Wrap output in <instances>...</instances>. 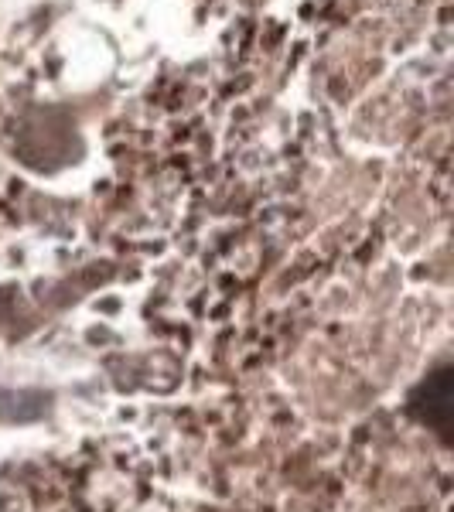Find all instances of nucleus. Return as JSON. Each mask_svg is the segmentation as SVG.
<instances>
[{"label": "nucleus", "instance_id": "nucleus-1", "mask_svg": "<svg viewBox=\"0 0 454 512\" xmlns=\"http://www.w3.org/2000/svg\"><path fill=\"white\" fill-rule=\"evenodd\" d=\"M45 410V396L31 390H0V417L4 420H35Z\"/></svg>", "mask_w": 454, "mask_h": 512}]
</instances>
